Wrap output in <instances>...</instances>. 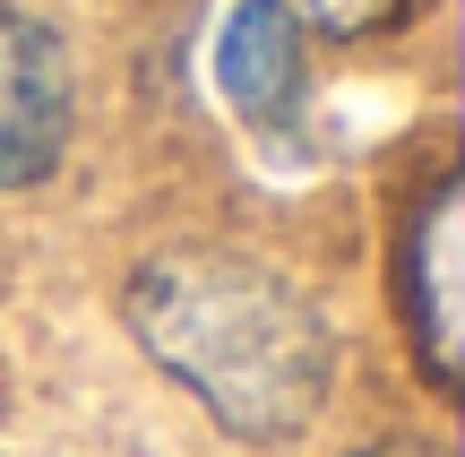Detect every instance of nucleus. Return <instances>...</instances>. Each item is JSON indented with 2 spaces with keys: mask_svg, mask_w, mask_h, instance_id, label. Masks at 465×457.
Here are the masks:
<instances>
[{
  "mask_svg": "<svg viewBox=\"0 0 465 457\" xmlns=\"http://www.w3.org/2000/svg\"><path fill=\"white\" fill-rule=\"evenodd\" d=\"M130 328L232 441H302L336 389V337L267 259L182 242L130 276Z\"/></svg>",
  "mask_w": 465,
  "mask_h": 457,
  "instance_id": "obj_1",
  "label": "nucleus"
},
{
  "mask_svg": "<svg viewBox=\"0 0 465 457\" xmlns=\"http://www.w3.org/2000/svg\"><path fill=\"white\" fill-rule=\"evenodd\" d=\"M69 44L61 26L0 17V190H44L69 155Z\"/></svg>",
  "mask_w": 465,
  "mask_h": 457,
  "instance_id": "obj_2",
  "label": "nucleus"
},
{
  "mask_svg": "<svg viewBox=\"0 0 465 457\" xmlns=\"http://www.w3.org/2000/svg\"><path fill=\"white\" fill-rule=\"evenodd\" d=\"M216 95L259 130H284L311 95V17L293 0H232L216 35Z\"/></svg>",
  "mask_w": 465,
  "mask_h": 457,
  "instance_id": "obj_4",
  "label": "nucleus"
},
{
  "mask_svg": "<svg viewBox=\"0 0 465 457\" xmlns=\"http://www.w3.org/2000/svg\"><path fill=\"white\" fill-rule=\"evenodd\" d=\"M397 303H405V328H414L431 389H457V354H465V199H457V182H431V199L405 224Z\"/></svg>",
  "mask_w": 465,
  "mask_h": 457,
  "instance_id": "obj_3",
  "label": "nucleus"
},
{
  "mask_svg": "<svg viewBox=\"0 0 465 457\" xmlns=\"http://www.w3.org/2000/svg\"><path fill=\"white\" fill-rule=\"evenodd\" d=\"M311 26H328V35H380V26H397L414 0H293Z\"/></svg>",
  "mask_w": 465,
  "mask_h": 457,
  "instance_id": "obj_5",
  "label": "nucleus"
},
{
  "mask_svg": "<svg viewBox=\"0 0 465 457\" xmlns=\"http://www.w3.org/2000/svg\"><path fill=\"white\" fill-rule=\"evenodd\" d=\"M353 457H449V449H431V441H380V449H353Z\"/></svg>",
  "mask_w": 465,
  "mask_h": 457,
  "instance_id": "obj_6",
  "label": "nucleus"
}]
</instances>
